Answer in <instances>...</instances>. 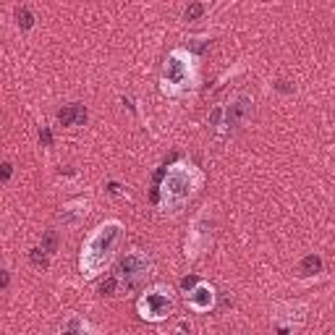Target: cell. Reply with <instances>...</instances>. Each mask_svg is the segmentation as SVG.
<instances>
[{"label": "cell", "mask_w": 335, "mask_h": 335, "mask_svg": "<svg viewBox=\"0 0 335 335\" xmlns=\"http://www.w3.org/2000/svg\"><path fill=\"white\" fill-rule=\"evenodd\" d=\"M220 115H223V110L218 108V110H215V113H212V118H210V123H212V126H218V120H220Z\"/></svg>", "instance_id": "22"}, {"label": "cell", "mask_w": 335, "mask_h": 335, "mask_svg": "<svg viewBox=\"0 0 335 335\" xmlns=\"http://www.w3.org/2000/svg\"><path fill=\"white\" fill-rule=\"evenodd\" d=\"M60 330H63V333H84V330H87V325L79 322V320H68Z\"/></svg>", "instance_id": "15"}, {"label": "cell", "mask_w": 335, "mask_h": 335, "mask_svg": "<svg viewBox=\"0 0 335 335\" xmlns=\"http://www.w3.org/2000/svg\"><path fill=\"white\" fill-rule=\"evenodd\" d=\"M58 120L63 126H84L87 123V108L84 105H68L58 113Z\"/></svg>", "instance_id": "6"}, {"label": "cell", "mask_w": 335, "mask_h": 335, "mask_svg": "<svg viewBox=\"0 0 335 335\" xmlns=\"http://www.w3.org/2000/svg\"><path fill=\"white\" fill-rule=\"evenodd\" d=\"M147 270H150V259H147L144 254H126L123 259H120L118 265V273L126 278V285L134 288L142 278L147 275Z\"/></svg>", "instance_id": "2"}, {"label": "cell", "mask_w": 335, "mask_h": 335, "mask_svg": "<svg viewBox=\"0 0 335 335\" xmlns=\"http://www.w3.org/2000/svg\"><path fill=\"white\" fill-rule=\"evenodd\" d=\"M42 251H58V233L55 230H48V233L42 236Z\"/></svg>", "instance_id": "11"}, {"label": "cell", "mask_w": 335, "mask_h": 335, "mask_svg": "<svg viewBox=\"0 0 335 335\" xmlns=\"http://www.w3.org/2000/svg\"><path fill=\"white\" fill-rule=\"evenodd\" d=\"M120 236V225L118 223H108V225L97 228V233L87 241V246L81 251V273L84 275H95L102 270V265L110 259L115 241Z\"/></svg>", "instance_id": "1"}, {"label": "cell", "mask_w": 335, "mask_h": 335, "mask_svg": "<svg viewBox=\"0 0 335 335\" xmlns=\"http://www.w3.org/2000/svg\"><path fill=\"white\" fill-rule=\"evenodd\" d=\"M251 113H254V102H251V97L241 95V97H236L233 102H230L228 110H225V126H230V128L244 126L251 118Z\"/></svg>", "instance_id": "5"}, {"label": "cell", "mask_w": 335, "mask_h": 335, "mask_svg": "<svg viewBox=\"0 0 335 335\" xmlns=\"http://www.w3.org/2000/svg\"><path fill=\"white\" fill-rule=\"evenodd\" d=\"M301 275H317L320 270H322V259L317 254H309V257H304V262H301Z\"/></svg>", "instance_id": "9"}, {"label": "cell", "mask_w": 335, "mask_h": 335, "mask_svg": "<svg viewBox=\"0 0 335 335\" xmlns=\"http://www.w3.org/2000/svg\"><path fill=\"white\" fill-rule=\"evenodd\" d=\"M8 285H11V275H8V270H0V291H5Z\"/></svg>", "instance_id": "19"}, {"label": "cell", "mask_w": 335, "mask_h": 335, "mask_svg": "<svg viewBox=\"0 0 335 335\" xmlns=\"http://www.w3.org/2000/svg\"><path fill=\"white\" fill-rule=\"evenodd\" d=\"M29 259H32L34 267H42V270L48 267V257L42 254V249H32V251H29Z\"/></svg>", "instance_id": "14"}, {"label": "cell", "mask_w": 335, "mask_h": 335, "mask_svg": "<svg viewBox=\"0 0 335 335\" xmlns=\"http://www.w3.org/2000/svg\"><path fill=\"white\" fill-rule=\"evenodd\" d=\"M275 87H278V89H280V92H291V87H288V81H278V84H275Z\"/></svg>", "instance_id": "23"}, {"label": "cell", "mask_w": 335, "mask_h": 335, "mask_svg": "<svg viewBox=\"0 0 335 335\" xmlns=\"http://www.w3.org/2000/svg\"><path fill=\"white\" fill-rule=\"evenodd\" d=\"M173 309L170 299L163 293V291H152L147 293L142 301H139V312L142 317H150V320H160V317H168V312Z\"/></svg>", "instance_id": "3"}, {"label": "cell", "mask_w": 335, "mask_h": 335, "mask_svg": "<svg viewBox=\"0 0 335 335\" xmlns=\"http://www.w3.org/2000/svg\"><path fill=\"white\" fill-rule=\"evenodd\" d=\"M11 173H13V168L8 165V163H3V165H0V178H3V181H8V178H11Z\"/></svg>", "instance_id": "21"}, {"label": "cell", "mask_w": 335, "mask_h": 335, "mask_svg": "<svg viewBox=\"0 0 335 335\" xmlns=\"http://www.w3.org/2000/svg\"><path fill=\"white\" fill-rule=\"evenodd\" d=\"M197 283H199V280H197V275H186L183 280H181V288H183V291H191V288L197 285Z\"/></svg>", "instance_id": "18"}, {"label": "cell", "mask_w": 335, "mask_h": 335, "mask_svg": "<svg viewBox=\"0 0 335 335\" xmlns=\"http://www.w3.org/2000/svg\"><path fill=\"white\" fill-rule=\"evenodd\" d=\"M202 13H204L202 3H191L189 8H186V21H194V18H199Z\"/></svg>", "instance_id": "16"}, {"label": "cell", "mask_w": 335, "mask_h": 335, "mask_svg": "<svg viewBox=\"0 0 335 335\" xmlns=\"http://www.w3.org/2000/svg\"><path fill=\"white\" fill-rule=\"evenodd\" d=\"M40 142H42L45 147H50V144H53V134H50V128H42V131H40Z\"/></svg>", "instance_id": "20"}, {"label": "cell", "mask_w": 335, "mask_h": 335, "mask_svg": "<svg viewBox=\"0 0 335 335\" xmlns=\"http://www.w3.org/2000/svg\"><path fill=\"white\" fill-rule=\"evenodd\" d=\"M189 304L194 306V309H199V312H207L210 306H212V288L194 285L191 291H189Z\"/></svg>", "instance_id": "8"}, {"label": "cell", "mask_w": 335, "mask_h": 335, "mask_svg": "<svg viewBox=\"0 0 335 335\" xmlns=\"http://www.w3.org/2000/svg\"><path fill=\"white\" fill-rule=\"evenodd\" d=\"M165 79L170 84H181L186 79V63L181 58V53H173L168 58V66H165Z\"/></svg>", "instance_id": "7"}, {"label": "cell", "mask_w": 335, "mask_h": 335, "mask_svg": "<svg viewBox=\"0 0 335 335\" xmlns=\"http://www.w3.org/2000/svg\"><path fill=\"white\" fill-rule=\"evenodd\" d=\"M189 48H191L194 53H204V50L210 48V42H207V40H191V42H189Z\"/></svg>", "instance_id": "17"}, {"label": "cell", "mask_w": 335, "mask_h": 335, "mask_svg": "<svg viewBox=\"0 0 335 335\" xmlns=\"http://www.w3.org/2000/svg\"><path fill=\"white\" fill-rule=\"evenodd\" d=\"M84 212H87V210H79V207H66V210H63L58 218H60L63 223H76V220L84 215Z\"/></svg>", "instance_id": "13"}, {"label": "cell", "mask_w": 335, "mask_h": 335, "mask_svg": "<svg viewBox=\"0 0 335 335\" xmlns=\"http://www.w3.org/2000/svg\"><path fill=\"white\" fill-rule=\"evenodd\" d=\"M16 21L21 29H32V24H34V16L29 13V8H18L16 11Z\"/></svg>", "instance_id": "10"}, {"label": "cell", "mask_w": 335, "mask_h": 335, "mask_svg": "<svg viewBox=\"0 0 335 335\" xmlns=\"http://www.w3.org/2000/svg\"><path fill=\"white\" fill-rule=\"evenodd\" d=\"M165 194L173 204H181L183 199H189L191 194V178L186 170H173L168 173V181H165Z\"/></svg>", "instance_id": "4"}, {"label": "cell", "mask_w": 335, "mask_h": 335, "mask_svg": "<svg viewBox=\"0 0 335 335\" xmlns=\"http://www.w3.org/2000/svg\"><path fill=\"white\" fill-rule=\"evenodd\" d=\"M115 288H118V278L110 275V278H105V280L100 283V296H113Z\"/></svg>", "instance_id": "12"}]
</instances>
